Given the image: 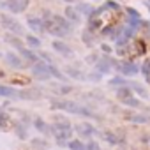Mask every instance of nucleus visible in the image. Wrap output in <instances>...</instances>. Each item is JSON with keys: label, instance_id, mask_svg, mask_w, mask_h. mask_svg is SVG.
Wrapping results in <instances>:
<instances>
[{"label": "nucleus", "instance_id": "1", "mask_svg": "<svg viewBox=\"0 0 150 150\" xmlns=\"http://www.w3.org/2000/svg\"><path fill=\"white\" fill-rule=\"evenodd\" d=\"M51 110H62V111L72 113V115H83V117H88V118H97L92 110H88L87 106H83L76 101H53Z\"/></svg>", "mask_w": 150, "mask_h": 150}, {"label": "nucleus", "instance_id": "2", "mask_svg": "<svg viewBox=\"0 0 150 150\" xmlns=\"http://www.w3.org/2000/svg\"><path fill=\"white\" fill-rule=\"evenodd\" d=\"M50 132L55 136V139H57V141L64 143V141H67V139L72 136V127H71V124H69L65 118L57 117V122L50 127Z\"/></svg>", "mask_w": 150, "mask_h": 150}, {"label": "nucleus", "instance_id": "3", "mask_svg": "<svg viewBox=\"0 0 150 150\" xmlns=\"http://www.w3.org/2000/svg\"><path fill=\"white\" fill-rule=\"evenodd\" d=\"M0 23H2V27L7 28L13 35H16V37L23 35V30H25L23 25L18 20H14L13 16H9V14H0Z\"/></svg>", "mask_w": 150, "mask_h": 150}, {"label": "nucleus", "instance_id": "4", "mask_svg": "<svg viewBox=\"0 0 150 150\" xmlns=\"http://www.w3.org/2000/svg\"><path fill=\"white\" fill-rule=\"evenodd\" d=\"M28 4H30V0H9V2H4L2 6L7 7L11 13L18 14V13H23L28 7Z\"/></svg>", "mask_w": 150, "mask_h": 150}, {"label": "nucleus", "instance_id": "5", "mask_svg": "<svg viewBox=\"0 0 150 150\" xmlns=\"http://www.w3.org/2000/svg\"><path fill=\"white\" fill-rule=\"evenodd\" d=\"M118 71L122 72L124 78H129V76H136L139 72V67L134 64V62H122V64H117Z\"/></svg>", "mask_w": 150, "mask_h": 150}, {"label": "nucleus", "instance_id": "6", "mask_svg": "<svg viewBox=\"0 0 150 150\" xmlns=\"http://www.w3.org/2000/svg\"><path fill=\"white\" fill-rule=\"evenodd\" d=\"M51 46H53V50H55V51H58V53H60V55H64V57H72V55H74V51H72L65 42H62V41H58V39H57V41H53V42H51Z\"/></svg>", "mask_w": 150, "mask_h": 150}, {"label": "nucleus", "instance_id": "7", "mask_svg": "<svg viewBox=\"0 0 150 150\" xmlns=\"http://www.w3.org/2000/svg\"><path fill=\"white\" fill-rule=\"evenodd\" d=\"M113 65H117L115 64V60H111V58H103L101 62H97L96 64V71L99 72V74H106V72H110L111 71V67Z\"/></svg>", "mask_w": 150, "mask_h": 150}, {"label": "nucleus", "instance_id": "8", "mask_svg": "<svg viewBox=\"0 0 150 150\" xmlns=\"http://www.w3.org/2000/svg\"><path fill=\"white\" fill-rule=\"evenodd\" d=\"M76 132L80 134V136H83V138H90L92 134H96V129H94V125H90V124H80V125H76Z\"/></svg>", "mask_w": 150, "mask_h": 150}, {"label": "nucleus", "instance_id": "9", "mask_svg": "<svg viewBox=\"0 0 150 150\" xmlns=\"http://www.w3.org/2000/svg\"><path fill=\"white\" fill-rule=\"evenodd\" d=\"M27 25L32 32H42L44 30V23H42V18H28L27 20Z\"/></svg>", "mask_w": 150, "mask_h": 150}, {"label": "nucleus", "instance_id": "10", "mask_svg": "<svg viewBox=\"0 0 150 150\" xmlns=\"http://www.w3.org/2000/svg\"><path fill=\"white\" fill-rule=\"evenodd\" d=\"M0 97H21V92L14 90L13 87L0 85Z\"/></svg>", "mask_w": 150, "mask_h": 150}, {"label": "nucleus", "instance_id": "11", "mask_svg": "<svg viewBox=\"0 0 150 150\" xmlns=\"http://www.w3.org/2000/svg\"><path fill=\"white\" fill-rule=\"evenodd\" d=\"M6 60H7V64H9L11 67H16V69L23 67V60H21L16 53H13V51H9V53L6 55Z\"/></svg>", "mask_w": 150, "mask_h": 150}, {"label": "nucleus", "instance_id": "12", "mask_svg": "<svg viewBox=\"0 0 150 150\" xmlns=\"http://www.w3.org/2000/svg\"><path fill=\"white\" fill-rule=\"evenodd\" d=\"M65 20L71 21V23H78L80 21V14L76 11V7H65Z\"/></svg>", "mask_w": 150, "mask_h": 150}, {"label": "nucleus", "instance_id": "13", "mask_svg": "<svg viewBox=\"0 0 150 150\" xmlns=\"http://www.w3.org/2000/svg\"><path fill=\"white\" fill-rule=\"evenodd\" d=\"M125 118H127L129 122H134V124H148V122H150V117H148V115H141V113L125 115Z\"/></svg>", "mask_w": 150, "mask_h": 150}, {"label": "nucleus", "instance_id": "14", "mask_svg": "<svg viewBox=\"0 0 150 150\" xmlns=\"http://www.w3.org/2000/svg\"><path fill=\"white\" fill-rule=\"evenodd\" d=\"M76 11H78V14H85V16L96 14V9L90 4H80V6H76Z\"/></svg>", "mask_w": 150, "mask_h": 150}, {"label": "nucleus", "instance_id": "15", "mask_svg": "<svg viewBox=\"0 0 150 150\" xmlns=\"http://www.w3.org/2000/svg\"><path fill=\"white\" fill-rule=\"evenodd\" d=\"M21 55H23V58L25 60H28V62H32V64H37V62H41V58L32 51V50H27V48H23L21 51H20Z\"/></svg>", "mask_w": 150, "mask_h": 150}, {"label": "nucleus", "instance_id": "16", "mask_svg": "<svg viewBox=\"0 0 150 150\" xmlns=\"http://www.w3.org/2000/svg\"><path fill=\"white\" fill-rule=\"evenodd\" d=\"M6 41H7V42H9L11 46H14V48H18L20 51H21V50L25 48V46H23V42H21V41H20L18 37H16V35H11V34H7V35H6Z\"/></svg>", "mask_w": 150, "mask_h": 150}, {"label": "nucleus", "instance_id": "17", "mask_svg": "<svg viewBox=\"0 0 150 150\" xmlns=\"http://www.w3.org/2000/svg\"><path fill=\"white\" fill-rule=\"evenodd\" d=\"M67 146H69V150H87V143H83L80 139H71L67 143Z\"/></svg>", "mask_w": 150, "mask_h": 150}, {"label": "nucleus", "instance_id": "18", "mask_svg": "<svg viewBox=\"0 0 150 150\" xmlns=\"http://www.w3.org/2000/svg\"><path fill=\"white\" fill-rule=\"evenodd\" d=\"M129 83L131 81H127L124 76H117V78L110 80V85H113V87H129Z\"/></svg>", "mask_w": 150, "mask_h": 150}, {"label": "nucleus", "instance_id": "19", "mask_svg": "<svg viewBox=\"0 0 150 150\" xmlns=\"http://www.w3.org/2000/svg\"><path fill=\"white\" fill-rule=\"evenodd\" d=\"M117 96H118V99L122 101V99H129V97H132L131 96V88L129 87H120L118 90H117Z\"/></svg>", "mask_w": 150, "mask_h": 150}, {"label": "nucleus", "instance_id": "20", "mask_svg": "<svg viewBox=\"0 0 150 150\" xmlns=\"http://www.w3.org/2000/svg\"><path fill=\"white\" fill-rule=\"evenodd\" d=\"M120 103H122V104H125V106H131V108H139V106H141V103H139L138 99H134V97H129V99H122Z\"/></svg>", "mask_w": 150, "mask_h": 150}, {"label": "nucleus", "instance_id": "21", "mask_svg": "<svg viewBox=\"0 0 150 150\" xmlns=\"http://www.w3.org/2000/svg\"><path fill=\"white\" fill-rule=\"evenodd\" d=\"M34 124H35L37 131H41V132H48V131H50V129H48V125H46V122H44L42 118H35V120H34Z\"/></svg>", "mask_w": 150, "mask_h": 150}, {"label": "nucleus", "instance_id": "22", "mask_svg": "<svg viewBox=\"0 0 150 150\" xmlns=\"http://www.w3.org/2000/svg\"><path fill=\"white\" fill-rule=\"evenodd\" d=\"M103 138L108 141V143H111V145H117V143H120V139L113 134V132H103Z\"/></svg>", "mask_w": 150, "mask_h": 150}, {"label": "nucleus", "instance_id": "23", "mask_svg": "<svg viewBox=\"0 0 150 150\" xmlns=\"http://www.w3.org/2000/svg\"><path fill=\"white\" fill-rule=\"evenodd\" d=\"M27 42L30 44V48H39L41 46V39L35 35H27Z\"/></svg>", "mask_w": 150, "mask_h": 150}, {"label": "nucleus", "instance_id": "24", "mask_svg": "<svg viewBox=\"0 0 150 150\" xmlns=\"http://www.w3.org/2000/svg\"><path fill=\"white\" fill-rule=\"evenodd\" d=\"M50 76H55V78H58V80H64V74H62L53 64H50Z\"/></svg>", "mask_w": 150, "mask_h": 150}, {"label": "nucleus", "instance_id": "25", "mask_svg": "<svg viewBox=\"0 0 150 150\" xmlns=\"http://www.w3.org/2000/svg\"><path fill=\"white\" fill-rule=\"evenodd\" d=\"M129 88H131V90H134L136 94H139V96H143V97L146 96V90H145V88H141V87H138L136 83H129Z\"/></svg>", "mask_w": 150, "mask_h": 150}, {"label": "nucleus", "instance_id": "26", "mask_svg": "<svg viewBox=\"0 0 150 150\" xmlns=\"http://www.w3.org/2000/svg\"><path fill=\"white\" fill-rule=\"evenodd\" d=\"M141 72L145 74V76H146V78L150 76V60H145V64L141 65Z\"/></svg>", "mask_w": 150, "mask_h": 150}, {"label": "nucleus", "instance_id": "27", "mask_svg": "<svg viewBox=\"0 0 150 150\" xmlns=\"http://www.w3.org/2000/svg\"><path fill=\"white\" fill-rule=\"evenodd\" d=\"M65 71H67L69 76L76 78V80H78V78H83V74H81V72H76V69H71V67H69V69H65Z\"/></svg>", "mask_w": 150, "mask_h": 150}, {"label": "nucleus", "instance_id": "28", "mask_svg": "<svg viewBox=\"0 0 150 150\" xmlns=\"http://www.w3.org/2000/svg\"><path fill=\"white\" fill-rule=\"evenodd\" d=\"M125 44H127V37H125L124 34H122V35H118V37H117V46L120 48V46H125Z\"/></svg>", "mask_w": 150, "mask_h": 150}, {"label": "nucleus", "instance_id": "29", "mask_svg": "<svg viewBox=\"0 0 150 150\" xmlns=\"http://www.w3.org/2000/svg\"><path fill=\"white\" fill-rule=\"evenodd\" d=\"M125 11L129 13V16H131V18H134V20H138V18H139V13H138L136 9H132V7H127Z\"/></svg>", "mask_w": 150, "mask_h": 150}, {"label": "nucleus", "instance_id": "30", "mask_svg": "<svg viewBox=\"0 0 150 150\" xmlns=\"http://www.w3.org/2000/svg\"><path fill=\"white\" fill-rule=\"evenodd\" d=\"M87 150H101V148H99V143L97 141H88L87 143Z\"/></svg>", "mask_w": 150, "mask_h": 150}, {"label": "nucleus", "instance_id": "31", "mask_svg": "<svg viewBox=\"0 0 150 150\" xmlns=\"http://www.w3.org/2000/svg\"><path fill=\"white\" fill-rule=\"evenodd\" d=\"M34 146H41V148H46V143H42V139H34V143H32Z\"/></svg>", "mask_w": 150, "mask_h": 150}, {"label": "nucleus", "instance_id": "32", "mask_svg": "<svg viewBox=\"0 0 150 150\" xmlns=\"http://www.w3.org/2000/svg\"><path fill=\"white\" fill-rule=\"evenodd\" d=\"M106 7H110V9H120V6L117 2H106Z\"/></svg>", "mask_w": 150, "mask_h": 150}, {"label": "nucleus", "instance_id": "33", "mask_svg": "<svg viewBox=\"0 0 150 150\" xmlns=\"http://www.w3.org/2000/svg\"><path fill=\"white\" fill-rule=\"evenodd\" d=\"M101 48H103V51H106V53H110V51H111V48H110L108 44H103Z\"/></svg>", "mask_w": 150, "mask_h": 150}, {"label": "nucleus", "instance_id": "34", "mask_svg": "<svg viewBox=\"0 0 150 150\" xmlns=\"http://www.w3.org/2000/svg\"><path fill=\"white\" fill-rule=\"evenodd\" d=\"M64 2H67V4H71V2H74V0H64Z\"/></svg>", "mask_w": 150, "mask_h": 150}, {"label": "nucleus", "instance_id": "35", "mask_svg": "<svg viewBox=\"0 0 150 150\" xmlns=\"http://www.w3.org/2000/svg\"><path fill=\"white\" fill-rule=\"evenodd\" d=\"M0 115H2V111H0Z\"/></svg>", "mask_w": 150, "mask_h": 150}]
</instances>
